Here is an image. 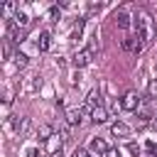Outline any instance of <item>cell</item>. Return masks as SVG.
I'll return each instance as SVG.
<instances>
[{
    "label": "cell",
    "instance_id": "6da1fadb",
    "mask_svg": "<svg viewBox=\"0 0 157 157\" xmlns=\"http://www.w3.org/2000/svg\"><path fill=\"white\" fill-rule=\"evenodd\" d=\"M132 27H135V34H140V37L145 39V44L152 42V37H155V20H152L145 10H137V12H135Z\"/></svg>",
    "mask_w": 157,
    "mask_h": 157
},
{
    "label": "cell",
    "instance_id": "7a4b0ae2",
    "mask_svg": "<svg viewBox=\"0 0 157 157\" xmlns=\"http://www.w3.org/2000/svg\"><path fill=\"white\" fill-rule=\"evenodd\" d=\"M120 44H123V49H125V52H130V54H140V52L145 49V39H142L140 34H135V32H132V34H128V37H123V42H120Z\"/></svg>",
    "mask_w": 157,
    "mask_h": 157
},
{
    "label": "cell",
    "instance_id": "3957f363",
    "mask_svg": "<svg viewBox=\"0 0 157 157\" xmlns=\"http://www.w3.org/2000/svg\"><path fill=\"white\" fill-rule=\"evenodd\" d=\"M61 147H64V137L54 132V135L44 142V155H47V157H56V155H61Z\"/></svg>",
    "mask_w": 157,
    "mask_h": 157
},
{
    "label": "cell",
    "instance_id": "277c9868",
    "mask_svg": "<svg viewBox=\"0 0 157 157\" xmlns=\"http://www.w3.org/2000/svg\"><path fill=\"white\" fill-rule=\"evenodd\" d=\"M93 61V52L86 47V49H81V52H76L74 56H71V64L76 66V69H83V66H88Z\"/></svg>",
    "mask_w": 157,
    "mask_h": 157
},
{
    "label": "cell",
    "instance_id": "5b68a950",
    "mask_svg": "<svg viewBox=\"0 0 157 157\" xmlns=\"http://www.w3.org/2000/svg\"><path fill=\"white\" fill-rule=\"evenodd\" d=\"M120 108L123 110H137L140 108V96L135 91H128L123 98H120Z\"/></svg>",
    "mask_w": 157,
    "mask_h": 157
},
{
    "label": "cell",
    "instance_id": "8992f818",
    "mask_svg": "<svg viewBox=\"0 0 157 157\" xmlns=\"http://www.w3.org/2000/svg\"><path fill=\"white\" fill-rule=\"evenodd\" d=\"M27 125H29V118H22V115H12V118L7 120V128H10L15 135H22V132L27 130Z\"/></svg>",
    "mask_w": 157,
    "mask_h": 157
},
{
    "label": "cell",
    "instance_id": "52a82bcc",
    "mask_svg": "<svg viewBox=\"0 0 157 157\" xmlns=\"http://www.w3.org/2000/svg\"><path fill=\"white\" fill-rule=\"evenodd\" d=\"M113 20L118 22V27H123V29H128L130 25H132V17H130V12L125 10V7H120L115 15H113Z\"/></svg>",
    "mask_w": 157,
    "mask_h": 157
},
{
    "label": "cell",
    "instance_id": "ba28073f",
    "mask_svg": "<svg viewBox=\"0 0 157 157\" xmlns=\"http://www.w3.org/2000/svg\"><path fill=\"white\" fill-rule=\"evenodd\" d=\"M108 150H110V147H108L101 137H93V140H91V145H88V152H91V155H105Z\"/></svg>",
    "mask_w": 157,
    "mask_h": 157
},
{
    "label": "cell",
    "instance_id": "9c48e42d",
    "mask_svg": "<svg viewBox=\"0 0 157 157\" xmlns=\"http://www.w3.org/2000/svg\"><path fill=\"white\" fill-rule=\"evenodd\" d=\"M49 47H52V34L47 29H42L39 37H37V49L39 52H49Z\"/></svg>",
    "mask_w": 157,
    "mask_h": 157
},
{
    "label": "cell",
    "instance_id": "30bf717a",
    "mask_svg": "<svg viewBox=\"0 0 157 157\" xmlns=\"http://www.w3.org/2000/svg\"><path fill=\"white\" fill-rule=\"evenodd\" d=\"M81 123H83V113H81V108H74V110L66 113V125H69V128L81 125Z\"/></svg>",
    "mask_w": 157,
    "mask_h": 157
},
{
    "label": "cell",
    "instance_id": "8fae6325",
    "mask_svg": "<svg viewBox=\"0 0 157 157\" xmlns=\"http://www.w3.org/2000/svg\"><path fill=\"white\" fill-rule=\"evenodd\" d=\"M110 132H113L115 137H128V135H130V128H128L123 120H115V123L110 125Z\"/></svg>",
    "mask_w": 157,
    "mask_h": 157
},
{
    "label": "cell",
    "instance_id": "7c38bea8",
    "mask_svg": "<svg viewBox=\"0 0 157 157\" xmlns=\"http://www.w3.org/2000/svg\"><path fill=\"white\" fill-rule=\"evenodd\" d=\"M91 120H93V123H105V120H108V110H105L103 105L93 108V113H91Z\"/></svg>",
    "mask_w": 157,
    "mask_h": 157
},
{
    "label": "cell",
    "instance_id": "4fadbf2b",
    "mask_svg": "<svg viewBox=\"0 0 157 157\" xmlns=\"http://www.w3.org/2000/svg\"><path fill=\"white\" fill-rule=\"evenodd\" d=\"M12 25H17V27H20V29H25V27H27V25H29V17H27V15H25V12H20V10H17V15H15V17H12Z\"/></svg>",
    "mask_w": 157,
    "mask_h": 157
},
{
    "label": "cell",
    "instance_id": "5bb4252c",
    "mask_svg": "<svg viewBox=\"0 0 157 157\" xmlns=\"http://www.w3.org/2000/svg\"><path fill=\"white\" fill-rule=\"evenodd\" d=\"M52 135H54V130H52L49 125H39V130H37V137H39L42 142H47V140H49Z\"/></svg>",
    "mask_w": 157,
    "mask_h": 157
},
{
    "label": "cell",
    "instance_id": "9a60e30c",
    "mask_svg": "<svg viewBox=\"0 0 157 157\" xmlns=\"http://www.w3.org/2000/svg\"><path fill=\"white\" fill-rule=\"evenodd\" d=\"M83 25H86V20H76V25H74V29H71V39H78V37H81Z\"/></svg>",
    "mask_w": 157,
    "mask_h": 157
},
{
    "label": "cell",
    "instance_id": "2e32d148",
    "mask_svg": "<svg viewBox=\"0 0 157 157\" xmlns=\"http://www.w3.org/2000/svg\"><path fill=\"white\" fill-rule=\"evenodd\" d=\"M155 98H157V78L147 83V101H155Z\"/></svg>",
    "mask_w": 157,
    "mask_h": 157
},
{
    "label": "cell",
    "instance_id": "e0dca14e",
    "mask_svg": "<svg viewBox=\"0 0 157 157\" xmlns=\"http://www.w3.org/2000/svg\"><path fill=\"white\" fill-rule=\"evenodd\" d=\"M59 17H61V12H59V5H52V7H49V12H47V20H49V22H56Z\"/></svg>",
    "mask_w": 157,
    "mask_h": 157
},
{
    "label": "cell",
    "instance_id": "ac0fdd59",
    "mask_svg": "<svg viewBox=\"0 0 157 157\" xmlns=\"http://www.w3.org/2000/svg\"><path fill=\"white\" fill-rule=\"evenodd\" d=\"M12 59H15V66H17V69H25V66H27V56H25V54H20V52H17Z\"/></svg>",
    "mask_w": 157,
    "mask_h": 157
},
{
    "label": "cell",
    "instance_id": "d6986e66",
    "mask_svg": "<svg viewBox=\"0 0 157 157\" xmlns=\"http://www.w3.org/2000/svg\"><path fill=\"white\" fill-rule=\"evenodd\" d=\"M145 150L150 152V157H157V142H147V145H145Z\"/></svg>",
    "mask_w": 157,
    "mask_h": 157
},
{
    "label": "cell",
    "instance_id": "ffe728a7",
    "mask_svg": "<svg viewBox=\"0 0 157 157\" xmlns=\"http://www.w3.org/2000/svg\"><path fill=\"white\" fill-rule=\"evenodd\" d=\"M74 157H93V155H91V152H88V150H81V147H78V150H76V155H74Z\"/></svg>",
    "mask_w": 157,
    "mask_h": 157
},
{
    "label": "cell",
    "instance_id": "44dd1931",
    "mask_svg": "<svg viewBox=\"0 0 157 157\" xmlns=\"http://www.w3.org/2000/svg\"><path fill=\"white\" fill-rule=\"evenodd\" d=\"M2 54H5V59H10V54H12V47H10V42H5V49H2Z\"/></svg>",
    "mask_w": 157,
    "mask_h": 157
},
{
    "label": "cell",
    "instance_id": "7402d4cb",
    "mask_svg": "<svg viewBox=\"0 0 157 157\" xmlns=\"http://www.w3.org/2000/svg\"><path fill=\"white\" fill-rule=\"evenodd\" d=\"M105 157H120V152H118V150H113V147H110V150H108V152H105Z\"/></svg>",
    "mask_w": 157,
    "mask_h": 157
},
{
    "label": "cell",
    "instance_id": "603a6c76",
    "mask_svg": "<svg viewBox=\"0 0 157 157\" xmlns=\"http://www.w3.org/2000/svg\"><path fill=\"white\" fill-rule=\"evenodd\" d=\"M152 125H155V128H157V115H155V120H152Z\"/></svg>",
    "mask_w": 157,
    "mask_h": 157
}]
</instances>
